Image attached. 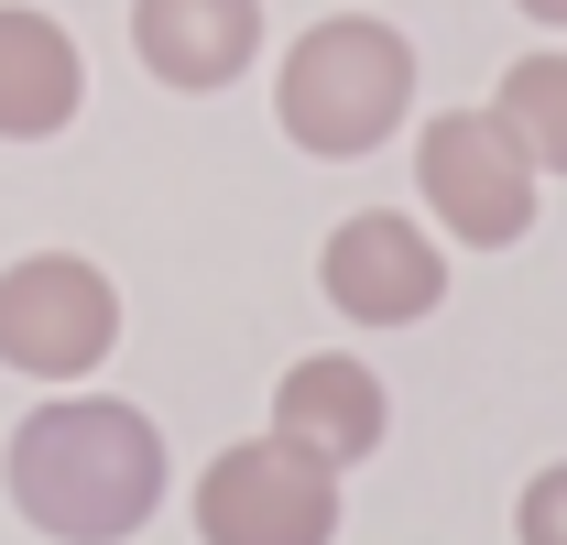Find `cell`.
Returning <instances> with one entry per match:
<instances>
[{"label":"cell","instance_id":"6da1fadb","mask_svg":"<svg viewBox=\"0 0 567 545\" xmlns=\"http://www.w3.org/2000/svg\"><path fill=\"white\" fill-rule=\"evenodd\" d=\"M0 480H11V513L55 545H132L164 502V436L153 414L121 404V393H55L11 425L0 448Z\"/></svg>","mask_w":567,"mask_h":545},{"label":"cell","instance_id":"7a4b0ae2","mask_svg":"<svg viewBox=\"0 0 567 545\" xmlns=\"http://www.w3.org/2000/svg\"><path fill=\"white\" fill-rule=\"evenodd\" d=\"M415 110V44L382 22V11H328L284 44V76H274V121L295 153L317 164H360L404 132Z\"/></svg>","mask_w":567,"mask_h":545},{"label":"cell","instance_id":"3957f363","mask_svg":"<svg viewBox=\"0 0 567 545\" xmlns=\"http://www.w3.org/2000/svg\"><path fill=\"white\" fill-rule=\"evenodd\" d=\"M415 186H425V218L447 229V240H470V251H513L524 229H535V164H524V142L502 132L492 110H436L415 132Z\"/></svg>","mask_w":567,"mask_h":545},{"label":"cell","instance_id":"277c9868","mask_svg":"<svg viewBox=\"0 0 567 545\" xmlns=\"http://www.w3.org/2000/svg\"><path fill=\"white\" fill-rule=\"evenodd\" d=\"M121 349V284L76 251H22L0 272V360L33 371V382H87L99 360Z\"/></svg>","mask_w":567,"mask_h":545},{"label":"cell","instance_id":"5b68a950","mask_svg":"<svg viewBox=\"0 0 567 545\" xmlns=\"http://www.w3.org/2000/svg\"><path fill=\"white\" fill-rule=\"evenodd\" d=\"M339 535V470H317L284 436H240L197 470V545H328Z\"/></svg>","mask_w":567,"mask_h":545},{"label":"cell","instance_id":"8992f818","mask_svg":"<svg viewBox=\"0 0 567 545\" xmlns=\"http://www.w3.org/2000/svg\"><path fill=\"white\" fill-rule=\"evenodd\" d=\"M317 284H328V306L350 328H415V317H436V295H447V251H436V229H415L404 207H360V218L328 229Z\"/></svg>","mask_w":567,"mask_h":545},{"label":"cell","instance_id":"52a82bcc","mask_svg":"<svg viewBox=\"0 0 567 545\" xmlns=\"http://www.w3.org/2000/svg\"><path fill=\"white\" fill-rule=\"evenodd\" d=\"M274 436L306 448L317 470H350V459H371V448L393 436V393H382L371 360L317 349V360H295V371L274 382Z\"/></svg>","mask_w":567,"mask_h":545},{"label":"cell","instance_id":"ba28073f","mask_svg":"<svg viewBox=\"0 0 567 545\" xmlns=\"http://www.w3.org/2000/svg\"><path fill=\"white\" fill-rule=\"evenodd\" d=\"M132 55L164 88L208 99L262 55V0H132Z\"/></svg>","mask_w":567,"mask_h":545},{"label":"cell","instance_id":"9c48e42d","mask_svg":"<svg viewBox=\"0 0 567 545\" xmlns=\"http://www.w3.org/2000/svg\"><path fill=\"white\" fill-rule=\"evenodd\" d=\"M87 99V55L55 11L0 0V142H55Z\"/></svg>","mask_w":567,"mask_h":545},{"label":"cell","instance_id":"30bf717a","mask_svg":"<svg viewBox=\"0 0 567 545\" xmlns=\"http://www.w3.org/2000/svg\"><path fill=\"white\" fill-rule=\"evenodd\" d=\"M492 121L524 142L535 175H567V55H524V66H502Z\"/></svg>","mask_w":567,"mask_h":545},{"label":"cell","instance_id":"8fae6325","mask_svg":"<svg viewBox=\"0 0 567 545\" xmlns=\"http://www.w3.org/2000/svg\"><path fill=\"white\" fill-rule=\"evenodd\" d=\"M513 545H567V459L524 480V502H513Z\"/></svg>","mask_w":567,"mask_h":545},{"label":"cell","instance_id":"7c38bea8","mask_svg":"<svg viewBox=\"0 0 567 545\" xmlns=\"http://www.w3.org/2000/svg\"><path fill=\"white\" fill-rule=\"evenodd\" d=\"M513 11H535V22H557V33H567V0H513Z\"/></svg>","mask_w":567,"mask_h":545}]
</instances>
